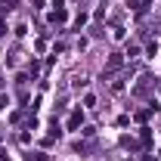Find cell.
Returning a JSON list of instances; mask_svg holds the SVG:
<instances>
[{
  "mask_svg": "<svg viewBox=\"0 0 161 161\" xmlns=\"http://www.w3.org/2000/svg\"><path fill=\"white\" fill-rule=\"evenodd\" d=\"M6 105H9V99H6V96H0V108H6Z\"/></svg>",
  "mask_w": 161,
  "mask_h": 161,
  "instance_id": "2",
  "label": "cell"
},
{
  "mask_svg": "<svg viewBox=\"0 0 161 161\" xmlns=\"http://www.w3.org/2000/svg\"><path fill=\"white\" fill-rule=\"evenodd\" d=\"M80 124H84V115H80V112H71V118H68V130H78Z\"/></svg>",
  "mask_w": 161,
  "mask_h": 161,
  "instance_id": "1",
  "label": "cell"
}]
</instances>
